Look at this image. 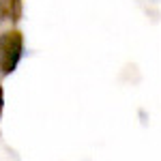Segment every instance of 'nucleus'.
Instances as JSON below:
<instances>
[{
    "label": "nucleus",
    "instance_id": "nucleus-1",
    "mask_svg": "<svg viewBox=\"0 0 161 161\" xmlns=\"http://www.w3.org/2000/svg\"><path fill=\"white\" fill-rule=\"evenodd\" d=\"M26 54L24 32L17 26L0 28V82L17 71Z\"/></svg>",
    "mask_w": 161,
    "mask_h": 161
},
{
    "label": "nucleus",
    "instance_id": "nucleus-2",
    "mask_svg": "<svg viewBox=\"0 0 161 161\" xmlns=\"http://www.w3.org/2000/svg\"><path fill=\"white\" fill-rule=\"evenodd\" d=\"M24 13L22 0H0V28L15 26Z\"/></svg>",
    "mask_w": 161,
    "mask_h": 161
},
{
    "label": "nucleus",
    "instance_id": "nucleus-3",
    "mask_svg": "<svg viewBox=\"0 0 161 161\" xmlns=\"http://www.w3.org/2000/svg\"><path fill=\"white\" fill-rule=\"evenodd\" d=\"M2 105H4V97H2V82H0V114H2Z\"/></svg>",
    "mask_w": 161,
    "mask_h": 161
}]
</instances>
